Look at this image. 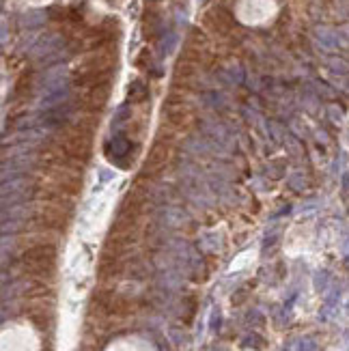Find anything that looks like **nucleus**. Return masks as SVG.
<instances>
[{
  "mask_svg": "<svg viewBox=\"0 0 349 351\" xmlns=\"http://www.w3.org/2000/svg\"><path fill=\"white\" fill-rule=\"evenodd\" d=\"M52 261H54V250L46 248V246H39V248H33V250H26V254H24V265L26 267H31L33 272H37V269H46V265L52 267Z\"/></svg>",
  "mask_w": 349,
  "mask_h": 351,
  "instance_id": "1",
  "label": "nucleus"
}]
</instances>
